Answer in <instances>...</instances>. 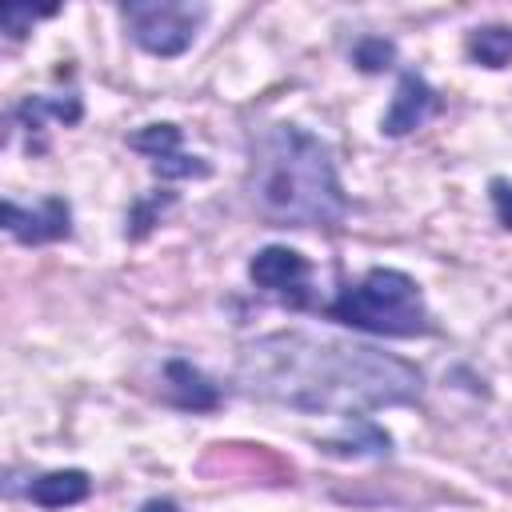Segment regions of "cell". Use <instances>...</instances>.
Here are the masks:
<instances>
[{
    "mask_svg": "<svg viewBox=\"0 0 512 512\" xmlns=\"http://www.w3.org/2000/svg\"><path fill=\"white\" fill-rule=\"evenodd\" d=\"M236 380L256 400L324 416H360L372 408L412 404L424 388L420 372L400 356L372 344L316 340L304 332L248 340L236 360Z\"/></svg>",
    "mask_w": 512,
    "mask_h": 512,
    "instance_id": "1",
    "label": "cell"
},
{
    "mask_svg": "<svg viewBox=\"0 0 512 512\" xmlns=\"http://www.w3.org/2000/svg\"><path fill=\"white\" fill-rule=\"evenodd\" d=\"M248 196L272 228H336L348 216L328 144L296 124H268L252 136Z\"/></svg>",
    "mask_w": 512,
    "mask_h": 512,
    "instance_id": "2",
    "label": "cell"
},
{
    "mask_svg": "<svg viewBox=\"0 0 512 512\" xmlns=\"http://www.w3.org/2000/svg\"><path fill=\"white\" fill-rule=\"evenodd\" d=\"M324 316L372 332V336H424L432 332V312L420 296V284L396 268H372L324 308Z\"/></svg>",
    "mask_w": 512,
    "mask_h": 512,
    "instance_id": "3",
    "label": "cell"
},
{
    "mask_svg": "<svg viewBox=\"0 0 512 512\" xmlns=\"http://www.w3.org/2000/svg\"><path fill=\"white\" fill-rule=\"evenodd\" d=\"M128 36L148 56H180L192 48L200 24L208 20L204 4H176V0H132L120 8Z\"/></svg>",
    "mask_w": 512,
    "mask_h": 512,
    "instance_id": "4",
    "label": "cell"
},
{
    "mask_svg": "<svg viewBox=\"0 0 512 512\" xmlns=\"http://www.w3.org/2000/svg\"><path fill=\"white\" fill-rule=\"evenodd\" d=\"M248 276L276 304H288V308H308L312 304V264L296 248H284V244L260 248L248 260Z\"/></svg>",
    "mask_w": 512,
    "mask_h": 512,
    "instance_id": "5",
    "label": "cell"
},
{
    "mask_svg": "<svg viewBox=\"0 0 512 512\" xmlns=\"http://www.w3.org/2000/svg\"><path fill=\"white\" fill-rule=\"evenodd\" d=\"M4 228L20 244H52L72 236V208L60 196H48L40 208H20L16 200H4Z\"/></svg>",
    "mask_w": 512,
    "mask_h": 512,
    "instance_id": "6",
    "label": "cell"
},
{
    "mask_svg": "<svg viewBox=\"0 0 512 512\" xmlns=\"http://www.w3.org/2000/svg\"><path fill=\"white\" fill-rule=\"evenodd\" d=\"M436 108H440L436 88H432L424 76H416V72H400V84H396V96H392V104H388V112H384V120H380V132H384V136H408V132H416Z\"/></svg>",
    "mask_w": 512,
    "mask_h": 512,
    "instance_id": "7",
    "label": "cell"
},
{
    "mask_svg": "<svg viewBox=\"0 0 512 512\" xmlns=\"http://www.w3.org/2000/svg\"><path fill=\"white\" fill-rule=\"evenodd\" d=\"M164 376H168V400L184 412H212L220 404V388L192 364L184 360H168L164 364Z\"/></svg>",
    "mask_w": 512,
    "mask_h": 512,
    "instance_id": "8",
    "label": "cell"
},
{
    "mask_svg": "<svg viewBox=\"0 0 512 512\" xmlns=\"http://www.w3.org/2000/svg\"><path fill=\"white\" fill-rule=\"evenodd\" d=\"M92 492V480L84 468H60V472H44L28 484V500L40 504V508H68V504H80L88 500Z\"/></svg>",
    "mask_w": 512,
    "mask_h": 512,
    "instance_id": "9",
    "label": "cell"
},
{
    "mask_svg": "<svg viewBox=\"0 0 512 512\" xmlns=\"http://www.w3.org/2000/svg\"><path fill=\"white\" fill-rule=\"evenodd\" d=\"M316 448H320V452H328V456H388L392 436H388L384 428H376L368 416H352L348 436L320 440Z\"/></svg>",
    "mask_w": 512,
    "mask_h": 512,
    "instance_id": "10",
    "label": "cell"
},
{
    "mask_svg": "<svg viewBox=\"0 0 512 512\" xmlns=\"http://www.w3.org/2000/svg\"><path fill=\"white\" fill-rule=\"evenodd\" d=\"M468 56L480 68H508L512 64V28L508 24H488L468 32Z\"/></svg>",
    "mask_w": 512,
    "mask_h": 512,
    "instance_id": "11",
    "label": "cell"
},
{
    "mask_svg": "<svg viewBox=\"0 0 512 512\" xmlns=\"http://www.w3.org/2000/svg\"><path fill=\"white\" fill-rule=\"evenodd\" d=\"M80 96H28L20 108H16V120L36 136L40 128H44V116H56L60 124H76L80 120Z\"/></svg>",
    "mask_w": 512,
    "mask_h": 512,
    "instance_id": "12",
    "label": "cell"
},
{
    "mask_svg": "<svg viewBox=\"0 0 512 512\" xmlns=\"http://www.w3.org/2000/svg\"><path fill=\"white\" fill-rule=\"evenodd\" d=\"M128 148L144 152L148 164H156V160L180 152V128H176V124H144L140 132L128 136Z\"/></svg>",
    "mask_w": 512,
    "mask_h": 512,
    "instance_id": "13",
    "label": "cell"
},
{
    "mask_svg": "<svg viewBox=\"0 0 512 512\" xmlns=\"http://www.w3.org/2000/svg\"><path fill=\"white\" fill-rule=\"evenodd\" d=\"M392 60H396V44L384 36H364L352 48V64L360 72H384V68H392Z\"/></svg>",
    "mask_w": 512,
    "mask_h": 512,
    "instance_id": "14",
    "label": "cell"
},
{
    "mask_svg": "<svg viewBox=\"0 0 512 512\" xmlns=\"http://www.w3.org/2000/svg\"><path fill=\"white\" fill-rule=\"evenodd\" d=\"M488 192H492V204H496V216H500V224L512 232V184L496 176V180L488 184Z\"/></svg>",
    "mask_w": 512,
    "mask_h": 512,
    "instance_id": "15",
    "label": "cell"
},
{
    "mask_svg": "<svg viewBox=\"0 0 512 512\" xmlns=\"http://www.w3.org/2000/svg\"><path fill=\"white\" fill-rule=\"evenodd\" d=\"M36 16H52V12H32V8H4V12H0L4 32H8L12 40H20V36H24V24H32Z\"/></svg>",
    "mask_w": 512,
    "mask_h": 512,
    "instance_id": "16",
    "label": "cell"
}]
</instances>
